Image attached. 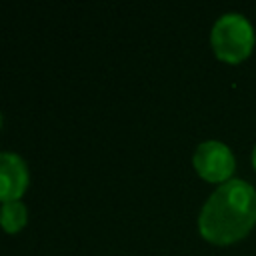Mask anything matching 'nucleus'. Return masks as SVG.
<instances>
[{
  "instance_id": "nucleus-5",
  "label": "nucleus",
  "mask_w": 256,
  "mask_h": 256,
  "mask_svg": "<svg viewBox=\"0 0 256 256\" xmlns=\"http://www.w3.org/2000/svg\"><path fill=\"white\" fill-rule=\"evenodd\" d=\"M28 222V208L22 200H10L0 206V228L8 234L20 232Z\"/></svg>"
},
{
  "instance_id": "nucleus-1",
  "label": "nucleus",
  "mask_w": 256,
  "mask_h": 256,
  "mask_svg": "<svg viewBox=\"0 0 256 256\" xmlns=\"http://www.w3.org/2000/svg\"><path fill=\"white\" fill-rule=\"evenodd\" d=\"M256 226V188L232 178L220 184L204 202L198 214V230L204 240L216 246H228Z\"/></svg>"
},
{
  "instance_id": "nucleus-4",
  "label": "nucleus",
  "mask_w": 256,
  "mask_h": 256,
  "mask_svg": "<svg viewBox=\"0 0 256 256\" xmlns=\"http://www.w3.org/2000/svg\"><path fill=\"white\" fill-rule=\"evenodd\" d=\"M28 166L16 152H0V202L20 200L28 188Z\"/></svg>"
},
{
  "instance_id": "nucleus-3",
  "label": "nucleus",
  "mask_w": 256,
  "mask_h": 256,
  "mask_svg": "<svg viewBox=\"0 0 256 256\" xmlns=\"http://www.w3.org/2000/svg\"><path fill=\"white\" fill-rule=\"evenodd\" d=\"M192 164L202 180L218 184V186L232 180V174L236 170V158L232 150L220 140L200 142L194 150Z\"/></svg>"
},
{
  "instance_id": "nucleus-6",
  "label": "nucleus",
  "mask_w": 256,
  "mask_h": 256,
  "mask_svg": "<svg viewBox=\"0 0 256 256\" xmlns=\"http://www.w3.org/2000/svg\"><path fill=\"white\" fill-rule=\"evenodd\" d=\"M252 166L256 170V144H254V150H252Z\"/></svg>"
},
{
  "instance_id": "nucleus-2",
  "label": "nucleus",
  "mask_w": 256,
  "mask_h": 256,
  "mask_svg": "<svg viewBox=\"0 0 256 256\" xmlns=\"http://www.w3.org/2000/svg\"><path fill=\"white\" fill-rule=\"evenodd\" d=\"M256 36L250 20L240 12L222 14L210 32V46L218 60L240 64L252 54Z\"/></svg>"
}]
</instances>
